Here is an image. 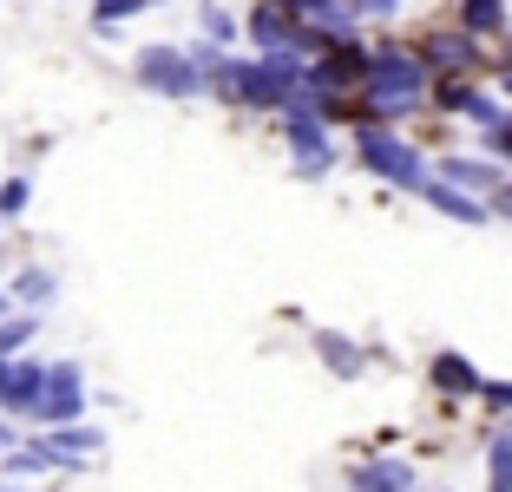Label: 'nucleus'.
Returning <instances> with one entry per match:
<instances>
[{
    "label": "nucleus",
    "mask_w": 512,
    "mask_h": 492,
    "mask_svg": "<svg viewBox=\"0 0 512 492\" xmlns=\"http://www.w3.org/2000/svg\"><path fill=\"white\" fill-rule=\"evenodd\" d=\"M138 79H145V86H158V92H191L197 86V73L178 60V53H165V46H151L145 60H138Z\"/></svg>",
    "instance_id": "1"
},
{
    "label": "nucleus",
    "mask_w": 512,
    "mask_h": 492,
    "mask_svg": "<svg viewBox=\"0 0 512 492\" xmlns=\"http://www.w3.org/2000/svg\"><path fill=\"white\" fill-rule=\"evenodd\" d=\"M33 407H40L46 420H66L79 407V368H46V388H40Z\"/></svg>",
    "instance_id": "2"
},
{
    "label": "nucleus",
    "mask_w": 512,
    "mask_h": 492,
    "mask_svg": "<svg viewBox=\"0 0 512 492\" xmlns=\"http://www.w3.org/2000/svg\"><path fill=\"white\" fill-rule=\"evenodd\" d=\"M138 7H151V0H99V20H125V14H138Z\"/></svg>",
    "instance_id": "3"
},
{
    "label": "nucleus",
    "mask_w": 512,
    "mask_h": 492,
    "mask_svg": "<svg viewBox=\"0 0 512 492\" xmlns=\"http://www.w3.org/2000/svg\"><path fill=\"white\" fill-rule=\"evenodd\" d=\"M467 20H473V27H493V20H499V0H467Z\"/></svg>",
    "instance_id": "4"
},
{
    "label": "nucleus",
    "mask_w": 512,
    "mask_h": 492,
    "mask_svg": "<svg viewBox=\"0 0 512 492\" xmlns=\"http://www.w3.org/2000/svg\"><path fill=\"white\" fill-rule=\"evenodd\" d=\"M46 289H53V283H46L40 269H27V276H20V296H27V302H46Z\"/></svg>",
    "instance_id": "5"
},
{
    "label": "nucleus",
    "mask_w": 512,
    "mask_h": 492,
    "mask_svg": "<svg viewBox=\"0 0 512 492\" xmlns=\"http://www.w3.org/2000/svg\"><path fill=\"white\" fill-rule=\"evenodd\" d=\"M368 7H388V0H368Z\"/></svg>",
    "instance_id": "6"
},
{
    "label": "nucleus",
    "mask_w": 512,
    "mask_h": 492,
    "mask_svg": "<svg viewBox=\"0 0 512 492\" xmlns=\"http://www.w3.org/2000/svg\"><path fill=\"white\" fill-rule=\"evenodd\" d=\"M0 440H7V433H0Z\"/></svg>",
    "instance_id": "7"
}]
</instances>
